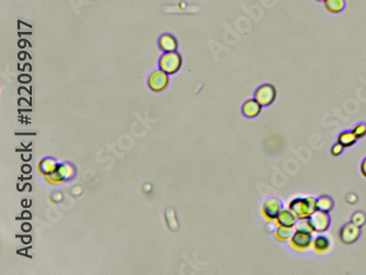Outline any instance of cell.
I'll list each match as a JSON object with an SVG mask.
<instances>
[{"label": "cell", "instance_id": "obj_1", "mask_svg": "<svg viewBox=\"0 0 366 275\" xmlns=\"http://www.w3.org/2000/svg\"><path fill=\"white\" fill-rule=\"evenodd\" d=\"M288 209L293 212L297 220L310 218V216L317 210V199L313 197L296 198L289 204Z\"/></svg>", "mask_w": 366, "mask_h": 275}, {"label": "cell", "instance_id": "obj_2", "mask_svg": "<svg viewBox=\"0 0 366 275\" xmlns=\"http://www.w3.org/2000/svg\"><path fill=\"white\" fill-rule=\"evenodd\" d=\"M182 65V57L176 52H166L159 60V68L167 74H175Z\"/></svg>", "mask_w": 366, "mask_h": 275}, {"label": "cell", "instance_id": "obj_3", "mask_svg": "<svg viewBox=\"0 0 366 275\" xmlns=\"http://www.w3.org/2000/svg\"><path fill=\"white\" fill-rule=\"evenodd\" d=\"M276 88L272 84H264L255 91V99L262 106H270L276 98Z\"/></svg>", "mask_w": 366, "mask_h": 275}, {"label": "cell", "instance_id": "obj_4", "mask_svg": "<svg viewBox=\"0 0 366 275\" xmlns=\"http://www.w3.org/2000/svg\"><path fill=\"white\" fill-rule=\"evenodd\" d=\"M313 238H311L310 233L295 231L292 238L289 240V244L293 249L297 251H306L311 245H313Z\"/></svg>", "mask_w": 366, "mask_h": 275}, {"label": "cell", "instance_id": "obj_5", "mask_svg": "<svg viewBox=\"0 0 366 275\" xmlns=\"http://www.w3.org/2000/svg\"><path fill=\"white\" fill-rule=\"evenodd\" d=\"M310 223L314 228V231L317 233H322L328 230L330 226V218L328 212L315 210L313 215L310 216Z\"/></svg>", "mask_w": 366, "mask_h": 275}, {"label": "cell", "instance_id": "obj_6", "mask_svg": "<svg viewBox=\"0 0 366 275\" xmlns=\"http://www.w3.org/2000/svg\"><path fill=\"white\" fill-rule=\"evenodd\" d=\"M281 210V204L275 198H270L263 204L262 215L267 222H274L279 217Z\"/></svg>", "mask_w": 366, "mask_h": 275}, {"label": "cell", "instance_id": "obj_7", "mask_svg": "<svg viewBox=\"0 0 366 275\" xmlns=\"http://www.w3.org/2000/svg\"><path fill=\"white\" fill-rule=\"evenodd\" d=\"M361 230L360 227H357L356 224L353 223H347L346 226L341 229L340 231V239L344 244H352L357 241L360 238Z\"/></svg>", "mask_w": 366, "mask_h": 275}, {"label": "cell", "instance_id": "obj_8", "mask_svg": "<svg viewBox=\"0 0 366 275\" xmlns=\"http://www.w3.org/2000/svg\"><path fill=\"white\" fill-rule=\"evenodd\" d=\"M74 175V169L71 168L69 164H63V165H57L56 170L54 171L52 174H50L46 176L49 182L51 183H61L70 180V178Z\"/></svg>", "mask_w": 366, "mask_h": 275}, {"label": "cell", "instance_id": "obj_9", "mask_svg": "<svg viewBox=\"0 0 366 275\" xmlns=\"http://www.w3.org/2000/svg\"><path fill=\"white\" fill-rule=\"evenodd\" d=\"M168 84V74L163 69H157L149 78L150 88L154 91H162Z\"/></svg>", "mask_w": 366, "mask_h": 275}, {"label": "cell", "instance_id": "obj_10", "mask_svg": "<svg viewBox=\"0 0 366 275\" xmlns=\"http://www.w3.org/2000/svg\"><path fill=\"white\" fill-rule=\"evenodd\" d=\"M262 107L263 106L256 99H250L242 107L243 115L247 117V118H254V117L260 115Z\"/></svg>", "mask_w": 366, "mask_h": 275}, {"label": "cell", "instance_id": "obj_11", "mask_svg": "<svg viewBox=\"0 0 366 275\" xmlns=\"http://www.w3.org/2000/svg\"><path fill=\"white\" fill-rule=\"evenodd\" d=\"M276 223L279 226H285L294 228L297 223V219L292 211L289 209H281L279 217L276 219Z\"/></svg>", "mask_w": 366, "mask_h": 275}, {"label": "cell", "instance_id": "obj_12", "mask_svg": "<svg viewBox=\"0 0 366 275\" xmlns=\"http://www.w3.org/2000/svg\"><path fill=\"white\" fill-rule=\"evenodd\" d=\"M159 47L164 52H175L177 49V41L171 34H164L159 39Z\"/></svg>", "mask_w": 366, "mask_h": 275}, {"label": "cell", "instance_id": "obj_13", "mask_svg": "<svg viewBox=\"0 0 366 275\" xmlns=\"http://www.w3.org/2000/svg\"><path fill=\"white\" fill-rule=\"evenodd\" d=\"M344 6H346L344 0H325L323 1V7L330 14H339L344 9Z\"/></svg>", "mask_w": 366, "mask_h": 275}, {"label": "cell", "instance_id": "obj_14", "mask_svg": "<svg viewBox=\"0 0 366 275\" xmlns=\"http://www.w3.org/2000/svg\"><path fill=\"white\" fill-rule=\"evenodd\" d=\"M357 141L356 137L353 131H344L341 133L338 138V143L342 145L343 148H350L353 144H355Z\"/></svg>", "mask_w": 366, "mask_h": 275}, {"label": "cell", "instance_id": "obj_15", "mask_svg": "<svg viewBox=\"0 0 366 275\" xmlns=\"http://www.w3.org/2000/svg\"><path fill=\"white\" fill-rule=\"evenodd\" d=\"M294 235V228L285 227V226H279L275 231V238L280 241V242H286L289 241Z\"/></svg>", "mask_w": 366, "mask_h": 275}, {"label": "cell", "instance_id": "obj_16", "mask_svg": "<svg viewBox=\"0 0 366 275\" xmlns=\"http://www.w3.org/2000/svg\"><path fill=\"white\" fill-rule=\"evenodd\" d=\"M330 247V242L326 237H318L313 241V249L317 253H325Z\"/></svg>", "mask_w": 366, "mask_h": 275}, {"label": "cell", "instance_id": "obj_17", "mask_svg": "<svg viewBox=\"0 0 366 275\" xmlns=\"http://www.w3.org/2000/svg\"><path fill=\"white\" fill-rule=\"evenodd\" d=\"M56 168L57 164L55 161H53L52 159H45L40 163L39 171L42 174H44L45 176H48V175L52 174L56 170Z\"/></svg>", "mask_w": 366, "mask_h": 275}, {"label": "cell", "instance_id": "obj_18", "mask_svg": "<svg viewBox=\"0 0 366 275\" xmlns=\"http://www.w3.org/2000/svg\"><path fill=\"white\" fill-rule=\"evenodd\" d=\"M295 231H299V232H306V233H314V228L311 226L310 219L306 218V219H298L297 223L295 224Z\"/></svg>", "mask_w": 366, "mask_h": 275}, {"label": "cell", "instance_id": "obj_19", "mask_svg": "<svg viewBox=\"0 0 366 275\" xmlns=\"http://www.w3.org/2000/svg\"><path fill=\"white\" fill-rule=\"evenodd\" d=\"M332 207H333V202L330 197L322 196V197L317 199V210L329 212L332 209Z\"/></svg>", "mask_w": 366, "mask_h": 275}, {"label": "cell", "instance_id": "obj_20", "mask_svg": "<svg viewBox=\"0 0 366 275\" xmlns=\"http://www.w3.org/2000/svg\"><path fill=\"white\" fill-rule=\"evenodd\" d=\"M366 222V217L363 212H355L352 217V223L356 224L357 227H363L364 223Z\"/></svg>", "mask_w": 366, "mask_h": 275}, {"label": "cell", "instance_id": "obj_21", "mask_svg": "<svg viewBox=\"0 0 366 275\" xmlns=\"http://www.w3.org/2000/svg\"><path fill=\"white\" fill-rule=\"evenodd\" d=\"M352 131L355 135L357 140L362 139V138H364L365 135H366V124L365 123L357 124V126H355Z\"/></svg>", "mask_w": 366, "mask_h": 275}, {"label": "cell", "instance_id": "obj_22", "mask_svg": "<svg viewBox=\"0 0 366 275\" xmlns=\"http://www.w3.org/2000/svg\"><path fill=\"white\" fill-rule=\"evenodd\" d=\"M342 151H343V147H342V145H341L340 143H336V144L333 145V147H332L331 154L333 156H338V155H340L341 153H342Z\"/></svg>", "mask_w": 366, "mask_h": 275}, {"label": "cell", "instance_id": "obj_23", "mask_svg": "<svg viewBox=\"0 0 366 275\" xmlns=\"http://www.w3.org/2000/svg\"><path fill=\"white\" fill-rule=\"evenodd\" d=\"M19 81L22 83H29L31 81V77L29 76V75H22V76L19 77Z\"/></svg>", "mask_w": 366, "mask_h": 275}, {"label": "cell", "instance_id": "obj_24", "mask_svg": "<svg viewBox=\"0 0 366 275\" xmlns=\"http://www.w3.org/2000/svg\"><path fill=\"white\" fill-rule=\"evenodd\" d=\"M361 172H362V174H363V176L366 177V159L363 162H362V164H361Z\"/></svg>", "mask_w": 366, "mask_h": 275}, {"label": "cell", "instance_id": "obj_25", "mask_svg": "<svg viewBox=\"0 0 366 275\" xmlns=\"http://www.w3.org/2000/svg\"><path fill=\"white\" fill-rule=\"evenodd\" d=\"M22 170H23V172L28 173V172H30V171H31V168L29 165H24V166H22Z\"/></svg>", "mask_w": 366, "mask_h": 275}, {"label": "cell", "instance_id": "obj_26", "mask_svg": "<svg viewBox=\"0 0 366 275\" xmlns=\"http://www.w3.org/2000/svg\"><path fill=\"white\" fill-rule=\"evenodd\" d=\"M22 229H23V230H26V231H28V230H30V229H31V227H30V226H29V224H24V226L22 227Z\"/></svg>", "mask_w": 366, "mask_h": 275}, {"label": "cell", "instance_id": "obj_27", "mask_svg": "<svg viewBox=\"0 0 366 275\" xmlns=\"http://www.w3.org/2000/svg\"><path fill=\"white\" fill-rule=\"evenodd\" d=\"M23 217H24V218L30 217V214H29V212H24V214H23Z\"/></svg>", "mask_w": 366, "mask_h": 275}, {"label": "cell", "instance_id": "obj_28", "mask_svg": "<svg viewBox=\"0 0 366 275\" xmlns=\"http://www.w3.org/2000/svg\"><path fill=\"white\" fill-rule=\"evenodd\" d=\"M314 1H317V2H323V1H325V0H314Z\"/></svg>", "mask_w": 366, "mask_h": 275}]
</instances>
